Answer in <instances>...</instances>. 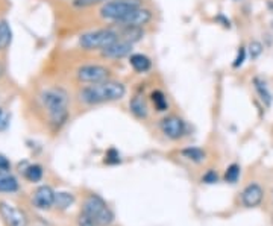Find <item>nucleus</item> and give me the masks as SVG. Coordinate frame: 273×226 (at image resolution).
Wrapping results in <instances>:
<instances>
[{
	"label": "nucleus",
	"mask_w": 273,
	"mask_h": 226,
	"mask_svg": "<svg viewBox=\"0 0 273 226\" xmlns=\"http://www.w3.org/2000/svg\"><path fill=\"white\" fill-rule=\"evenodd\" d=\"M126 94V87L117 80H105L99 83H90V85L79 90V100L87 105H99L105 102H115L123 99Z\"/></svg>",
	"instance_id": "nucleus-1"
},
{
	"label": "nucleus",
	"mask_w": 273,
	"mask_h": 226,
	"mask_svg": "<svg viewBox=\"0 0 273 226\" xmlns=\"http://www.w3.org/2000/svg\"><path fill=\"white\" fill-rule=\"evenodd\" d=\"M53 126H61L69 117V94L63 88H47L40 96Z\"/></svg>",
	"instance_id": "nucleus-2"
},
{
	"label": "nucleus",
	"mask_w": 273,
	"mask_h": 226,
	"mask_svg": "<svg viewBox=\"0 0 273 226\" xmlns=\"http://www.w3.org/2000/svg\"><path fill=\"white\" fill-rule=\"evenodd\" d=\"M118 40L117 29H97L87 34H82L79 37V46L85 50H103L109 44Z\"/></svg>",
	"instance_id": "nucleus-3"
},
{
	"label": "nucleus",
	"mask_w": 273,
	"mask_h": 226,
	"mask_svg": "<svg viewBox=\"0 0 273 226\" xmlns=\"http://www.w3.org/2000/svg\"><path fill=\"white\" fill-rule=\"evenodd\" d=\"M82 213L93 219L99 226H106L114 220V213L109 210L106 202L97 194H91L87 197Z\"/></svg>",
	"instance_id": "nucleus-4"
},
{
	"label": "nucleus",
	"mask_w": 273,
	"mask_h": 226,
	"mask_svg": "<svg viewBox=\"0 0 273 226\" xmlns=\"http://www.w3.org/2000/svg\"><path fill=\"white\" fill-rule=\"evenodd\" d=\"M140 6H143L141 0H108L100 8L99 14L102 18L117 23L120 18H123L126 14Z\"/></svg>",
	"instance_id": "nucleus-5"
},
{
	"label": "nucleus",
	"mask_w": 273,
	"mask_h": 226,
	"mask_svg": "<svg viewBox=\"0 0 273 226\" xmlns=\"http://www.w3.org/2000/svg\"><path fill=\"white\" fill-rule=\"evenodd\" d=\"M76 77L84 83H99L111 77V70L100 64H85L78 69Z\"/></svg>",
	"instance_id": "nucleus-6"
},
{
	"label": "nucleus",
	"mask_w": 273,
	"mask_h": 226,
	"mask_svg": "<svg viewBox=\"0 0 273 226\" xmlns=\"http://www.w3.org/2000/svg\"><path fill=\"white\" fill-rule=\"evenodd\" d=\"M160 128L163 134L170 140H179L185 134V123L178 116H167L160 122Z\"/></svg>",
	"instance_id": "nucleus-7"
},
{
	"label": "nucleus",
	"mask_w": 273,
	"mask_h": 226,
	"mask_svg": "<svg viewBox=\"0 0 273 226\" xmlns=\"http://www.w3.org/2000/svg\"><path fill=\"white\" fill-rule=\"evenodd\" d=\"M131 52H132V43L118 38L117 41H114L112 44H109L102 50V56H105L108 60H120L125 58V56H131Z\"/></svg>",
	"instance_id": "nucleus-8"
},
{
	"label": "nucleus",
	"mask_w": 273,
	"mask_h": 226,
	"mask_svg": "<svg viewBox=\"0 0 273 226\" xmlns=\"http://www.w3.org/2000/svg\"><path fill=\"white\" fill-rule=\"evenodd\" d=\"M152 20V12L147 8H135L134 11H131L129 14H126L123 18H120L117 21V24H131V26H144Z\"/></svg>",
	"instance_id": "nucleus-9"
},
{
	"label": "nucleus",
	"mask_w": 273,
	"mask_h": 226,
	"mask_svg": "<svg viewBox=\"0 0 273 226\" xmlns=\"http://www.w3.org/2000/svg\"><path fill=\"white\" fill-rule=\"evenodd\" d=\"M0 214L3 216L8 226H26L27 225L26 216L20 210H17L15 207L9 205L6 202L0 204Z\"/></svg>",
	"instance_id": "nucleus-10"
},
{
	"label": "nucleus",
	"mask_w": 273,
	"mask_h": 226,
	"mask_svg": "<svg viewBox=\"0 0 273 226\" xmlns=\"http://www.w3.org/2000/svg\"><path fill=\"white\" fill-rule=\"evenodd\" d=\"M264 191L258 184H249L241 193V202L248 208H254L261 204Z\"/></svg>",
	"instance_id": "nucleus-11"
},
{
	"label": "nucleus",
	"mask_w": 273,
	"mask_h": 226,
	"mask_svg": "<svg viewBox=\"0 0 273 226\" xmlns=\"http://www.w3.org/2000/svg\"><path fill=\"white\" fill-rule=\"evenodd\" d=\"M55 196L56 193H53L50 187L43 185L34 194V205L40 210H47L55 204Z\"/></svg>",
	"instance_id": "nucleus-12"
},
{
	"label": "nucleus",
	"mask_w": 273,
	"mask_h": 226,
	"mask_svg": "<svg viewBox=\"0 0 273 226\" xmlns=\"http://www.w3.org/2000/svg\"><path fill=\"white\" fill-rule=\"evenodd\" d=\"M117 34L120 40H125L132 44L144 37V31L141 26H131V24H118Z\"/></svg>",
	"instance_id": "nucleus-13"
},
{
	"label": "nucleus",
	"mask_w": 273,
	"mask_h": 226,
	"mask_svg": "<svg viewBox=\"0 0 273 226\" xmlns=\"http://www.w3.org/2000/svg\"><path fill=\"white\" fill-rule=\"evenodd\" d=\"M129 64L137 73H146L152 69V61L143 53H132L129 56Z\"/></svg>",
	"instance_id": "nucleus-14"
},
{
	"label": "nucleus",
	"mask_w": 273,
	"mask_h": 226,
	"mask_svg": "<svg viewBox=\"0 0 273 226\" xmlns=\"http://www.w3.org/2000/svg\"><path fill=\"white\" fill-rule=\"evenodd\" d=\"M129 108H131V112L137 117V119H146L147 114H149V109H147V103L146 100L143 99V96L140 94H135L131 102H129Z\"/></svg>",
	"instance_id": "nucleus-15"
},
{
	"label": "nucleus",
	"mask_w": 273,
	"mask_h": 226,
	"mask_svg": "<svg viewBox=\"0 0 273 226\" xmlns=\"http://www.w3.org/2000/svg\"><path fill=\"white\" fill-rule=\"evenodd\" d=\"M18 190V182L8 170H0V193H14Z\"/></svg>",
	"instance_id": "nucleus-16"
},
{
	"label": "nucleus",
	"mask_w": 273,
	"mask_h": 226,
	"mask_svg": "<svg viewBox=\"0 0 273 226\" xmlns=\"http://www.w3.org/2000/svg\"><path fill=\"white\" fill-rule=\"evenodd\" d=\"M254 87H255V90H257L261 102L267 108H270L272 106V102H273V97H272V93H270V90L267 87V83L263 79H260V77H254Z\"/></svg>",
	"instance_id": "nucleus-17"
},
{
	"label": "nucleus",
	"mask_w": 273,
	"mask_h": 226,
	"mask_svg": "<svg viewBox=\"0 0 273 226\" xmlns=\"http://www.w3.org/2000/svg\"><path fill=\"white\" fill-rule=\"evenodd\" d=\"M12 41V31L11 26L8 24V21L2 20L0 21V52L8 49V46Z\"/></svg>",
	"instance_id": "nucleus-18"
},
{
	"label": "nucleus",
	"mask_w": 273,
	"mask_h": 226,
	"mask_svg": "<svg viewBox=\"0 0 273 226\" xmlns=\"http://www.w3.org/2000/svg\"><path fill=\"white\" fill-rule=\"evenodd\" d=\"M150 100H152V103H154L155 109H157V111H160V112H163V111H167V109H169L167 97H166V94H164L163 91H160V90L152 91V94H150Z\"/></svg>",
	"instance_id": "nucleus-19"
},
{
	"label": "nucleus",
	"mask_w": 273,
	"mask_h": 226,
	"mask_svg": "<svg viewBox=\"0 0 273 226\" xmlns=\"http://www.w3.org/2000/svg\"><path fill=\"white\" fill-rule=\"evenodd\" d=\"M181 155L184 156V158H187V159H190V161H193V162H202V161H205V158H206V153H205L202 149H199V148H187V149H182V151H181Z\"/></svg>",
	"instance_id": "nucleus-20"
},
{
	"label": "nucleus",
	"mask_w": 273,
	"mask_h": 226,
	"mask_svg": "<svg viewBox=\"0 0 273 226\" xmlns=\"http://www.w3.org/2000/svg\"><path fill=\"white\" fill-rule=\"evenodd\" d=\"M73 202H75V197H73L72 193L61 191V193H56V196H55V204H56V207H59L61 210L69 208Z\"/></svg>",
	"instance_id": "nucleus-21"
},
{
	"label": "nucleus",
	"mask_w": 273,
	"mask_h": 226,
	"mask_svg": "<svg viewBox=\"0 0 273 226\" xmlns=\"http://www.w3.org/2000/svg\"><path fill=\"white\" fill-rule=\"evenodd\" d=\"M24 176L30 181V182H38L43 178V168L41 165H29L24 170Z\"/></svg>",
	"instance_id": "nucleus-22"
},
{
	"label": "nucleus",
	"mask_w": 273,
	"mask_h": 226,
	"mask_svg": "<svg viewBox=\"0 0 273 226\" xmlns=\"http://www.w3.org/2000/svg\"><path fill=\"white\" fill-rule=\"evenodd\" d=\"M240 178V165L238 164H231L228 168H226V173H225V181L226 182H237Z\"/></svg>",
	"instance_id": "nucleus-23"
},
{
	"label": "nucleus",
	"mask_w": 273,
	"mask_h": 226,
	"mask_svg": "<svg viewBox=\"0 0 273 226\" xmlns=\"http://www.w3.org/2000/svg\"><path fill=\"white\" fill-rule=\"evenodd\" d=\"M106 0H73L72 5L75 8H79V9H84V8H91L94 5H99V3H103Z\"/></svg>",
	"instance_id": "nucleus-24"
},
{
	"label": "nucleus",
	"mask_w": 273,
	"mask_h": 226,
	"mask_svg": "<svg viewBox=\"0 0 273 226\" xmlns=\"http://www.w3.org/2000/svg\"><path fill=\"white\" fill-rule=\"evenodd\" d=\"M263 53V44L260 41H251L249 44V56L251 60H258Z\"/></svg>",
	"instance_id": "nucleus-25"
},
{
	"label": "nucleus",
	"mask_w": 273,
	"mask_h": 226,
	"mask_svg": "<svg viewBox=\"0 0 273 226\" xmlns=\"http://www.w3.org/2000/svg\"><path fill=\"white\" fill-rule=\"evenodd\" d=\"M246 55H248L246 49H245V47H240V49H238V52H237L235 60H234V63H232V67H234V69L241 67V66H243V63L246 61Z\"/></svg>",
	"instance_id": "nucleus-26"
},
{
	"label": "nucleus",
	"mask_w": 273,
	"mask_h": 226,
	"mask_svg": "<svg viewBox=\"0 0 273 226\" xmlns=\"http://www.w3.org/2000/svg\"><path fill=\"white\" fill-rule=\"evenodd\" d=\"M202 181L205 184H216L219 181V176L214 170H208L203 176H202Z\"/></svg>",
	"instance_id": "nucleus-27"
},
{
	"label": "nucleus",
	"mask_w": 273,
	"mask_h": 226,
	"mask_svg": "<svg viewBox=\"0 0 273 226\" xmlns=\"http://www.w3.org/2000/svg\"><path fill=\"white\" fill-rule=\"evenodd\" d=\"M78 223H79V226H99L93 219H91V217H88L87 214H81L79 216V220H78Z\"/></svg>",
	"instance_id": "nucleus-28"
},
{
	"label": "nucleus",
	"mask_w": 273,
	"mask_h": 226,
	"mask_svg": "<svg viewBox=\"0 0 273 226\" xmlns=\"http://www.w3.org/2000/svg\"><path fill=\"white\" fill-rule=\"evenodd\" d=\"M106 162H108V164H115V162H120V156H118V153H117L114 149H111V151L106 153Z\"/></svg>",
	"instance_id": "nucleus-29"
},
{
	"label": "nucleus",
	"mask_w": 273,
	"mask_h": 226,
	"mask_svg": "<svg viewBox=\"0 0 273 226\" xmlns=\"http://www.w3.org/2000/svg\"><path fill=\"white\" fill-rule=\"evenodd\" d=\"M9 168V162L5 156L0 155V170H8Z\"/></svg>",
	"instance_id": "nucleus-30"
},
{
	"label": "nucleus",
	"mask_w": 273,
	"mask_h": 226,
	"mask_svg": "<svg viewBox=\"0 0 273 226\" xmlns=\"http://www.w3.org/2000/svg\"><path fill=\"white\" fill-rule=\"evenodd\" d=\"M216 20H217V21H222L225 27H231V24H229V20H226V18H225L223 15H219V17H217Z\"/></svg>",
	"instance_id": "nucleus-31"
},
{
	"label": "nucleus",
	"mask_w": 273,
	"mask_h": 226,
	"mask_svg": "<svg viewBox=\"0 0 273 226\" xmlns=\"http://www.w3.org/2000/svg\"><path fill=\"white\" fill-rule=\"evenodd\" d=\"M3 75H5V66L0 63V77H2Z\"/></svg>",
	"instance_id": "nucleus-32"
},
{
	"label": "nucleus",
	"mask_w": 273,
	"mask_h": 226,
	"mask_svg": "<svg viewBox=\"0 0 273 226\" xmlns=\"http://www.w3.org/2000/svg\"><path fill=\"white\" fill-rule=\"evenodd\" d=\"M2 117H3V111L0 109V122H2Z\"/></svg>",
	"instance_id": "nucleus-33"
}]
</instances>
